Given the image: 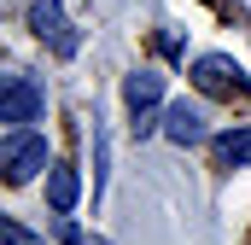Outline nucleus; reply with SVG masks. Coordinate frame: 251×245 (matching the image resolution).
Returning a JSON list of instances; mask_svg holds the SVG:
<instances>
[{
  "instance_id": "nucleus-1",
  "label": "nucleus",
  "mask_w": 251,
  "mask_h": 245,
  "mask_svg": "<svg viewBox=\"0 0 251 245\" xmlns=\"http://www.w3.org/2000/svg\"><path fill=\"white\" fill-rule=\"evenodd\" d=\"M41 117H47V82L12 64L6 82H0V122L6 128H35Z\"/></svg>"
},
{
  "instance_id": "nucleus-2",
  "label": "nucleus",
  "mask_w": 251,
  "mask_h": 245,
  "mask_svg": "<svg viewBox=\"0 0 251 245\" xmlns=\"http://www.w3.org/2000/svg\"><path fill=\"white\" fill-rule=\"evenodd\" d=\"M123 105H128V128H134V140L164 134V122H158V105H164V70H152V64L128 70V76H123Z\"/></svg>"
},
{
  "instance_id": "nucleus-3",
  "label": "nucleus",
  "mask_w": 251,
  "mask_h": 245,
  "mask_svg": "<svg viewBox=\"0 0 251 245\" xmlns=\"http://www.w3.org/2000/svg\"><path fill=\"white\" fill-rule=\"evenodd\" d=\"M0 170H6V187H24V181H35V170H53V164H47V134H35V128H6V140H0Z\"/></svg>"
},
{
  "instance_id": "nucleus-4",
  "label": "nucleus",
  "mask_w": 251,
  "mask_h": 245,
  "mask_svg": "<svg viewBox=\"0 0 251 245\" xmlns=\"http://www.w3.org/2000/svg\"><path fill=\"white\" fill-rule=\"evenodd\" d=\"M193 88L199 94H216V99H234V94H251V76L240 59H228V53H204V59H193Z\"/></svg>"
},
{
  "instance_id": "nucleus-5",
  "label": "nucleus",
  "mask_w": 251,
  "mask_h": 245,
  "mask_svg": "<svg viewBox=\"0 0 251 245\" xmlns=\"http://www.w3.org/2000/svg\"><path fill=\"white\" fill-rule=\"evenodd\" d=\"M29 35H35L41 47H53L59 59H76V47H82L59 0H35V6H29Z\"/></svg>"
},
{
  "instance_id": "nucleus-6",
  "label": "nucleus",
  "mask_w": 251,
  "mask_h": 245,
  "mask_svg": "<svg viewBox=\"0 0 251 245\" xmlns=\"http://www.w3.org/2000/svg\"><path fill=\"white\" fill-rule=\"evenodd\" d=\"M164 140H176V146H204V140H210V111H204L199 99L164 105Z\"/></svg>"
},
{
  "instance_id": "nucleus-7",
  "label": "nucleus",
  "mask_w": 251,
  "mask_h": 245,
  "mask_svg": "<svg viewBox=\"0 0 251 245\" xmlns=\"http://www.w3.org/2000/svg\"><path fill=\"white\" fill-rule=\"evenodd\" d=\"M47 204H53V216H70V210L82 204V175H76V164H53V170H47Z\"/></svg>"
},
{
  "instance_id": "nucleus-8",
  "label": "nucleus",
  "mask_w": 251,
  "mask_h": 245,
  "mask_svg": "<svg viewBox=\"0 0 251 245\" xmlns=\"http://www.w3.org/2000/svg\"><path fill=\"white\" fill-rule=\"evenodd\" d=\"M216 164H222V170H246V164H251V128L216 134Z\"/></svg>"
},
{
  "instance_id": "nucleus-9",
  "label": "nucleus",
  "mask_w": 251,
  "mask_h": 245,
  "mask_svg": "<svg viewBox=\"0 0 251 245\" xmlns=\"http://www.w3.org/2000/svg\"><path fill=\"white\" fill-rule=\"evenodd\" d=\"M105 175H111V134H105V122L94 117V204L105 198Z\"/></svg>"
},
{
  "instance_id": "nucleus-10",
  "label": "nucleus",
  "mask_w": 251,
  "mask_h": 245,
  "mask_svg": "<svg viewBox=\"0 0 251 245\" xmlns=\"http://www.w3.org/2000/svg\"><path fill=\"white\" fill-rule=\"evenodd\" d=\"M0 240H6V245H41L24 222H12V216H0Z\"/></svg>"
},
{
  "instance_id": "nucleus-11",
  "label": "nucleus",
  "mask_w": 251,
  "mask_h": 245,
  "mask_svg": "<svg viewBox=\"0 0 251 245\" xmlns=\"http://www.w3.org/2000/svg\"><path fill=\"white\" fill-rule=\"evenodd\" d=\"M88 245H105V240H88Z\"/></svg>"
}]
</instances>
